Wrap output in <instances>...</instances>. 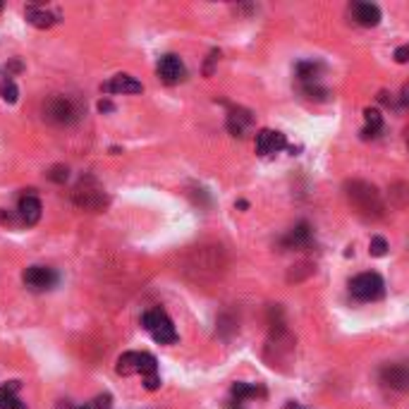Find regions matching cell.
<instances>
[{
  "label": "cell",
  "mask_w": 409,
  "mask_h": 409,
  "mask_svg": "<svg viewBox=\"0 0 409 409\" xmlns=\"http://www.w3.org/2000/svg\"><path fill=\"white\" fill-rule=\"evenodd\" d=\"M142 326L147 328L158 344H175L177 342V331L172 326V321L168 319L163 309H151L142 316Z\"/></svg>",
  "instance_id": "277c9868"
},
{
  "label": "cell",
  "mask_w": 409,
  "mask_h": 409,
  "mask_svg": "<svg viewBox=\"0 0 409 409\" xmlns=\"http://www.w3.org/2000/svg\"><path fill=\"white\" fill-rule=\"evenodd\" d=\"M22 280L31 292H46V290H53L58 285V273L48 266H29Z\"/></svg>",
  "instance_id": "52a82bcc"
},
{
  "label": "cell",
  "mask_w": 409,
  "mask_h": 409,
  "mask_svg": "<svg viewBox=\"0 0 409 409\" xmlns=\"http://www.w3.org/2000/svg\"><path fill=\"white\" fill-rule=\"evenodd\" d=\"M82 115V108L77 106V101H72L69 96L53 94L51 99L43 103V120L53 122V125H74Z\"/></svg>",
  "instance_id": "3957f363"
},
{
  "label": "cell",
  "mask_w": 409,
  "mask_h": 409,
  "mask_svg": "<svg viewBox=\"0 0 409 409\" xmlns=\"http://www.w3.org/2000/svg\"><path fill=\"white\" fill-rule=\"evenodd\" d=\"M15 223H19V215L17 213L0 211V225H15Z\"/></svg>",
  "instance_id": "d4e9b609"
},
{
  "label": "cell",
  "mask_w": 409,
  "mask_h": 409,
  "mask_svg": "<svg viewBox=\"0 0 409 409\" xmlns=\"http://www.w3.org/2000/svg\"><path fill=\"white\" fill-rule=\"evenodd\" d=\"M24 15H26V19H29V24L39 26V29H51V26L58 22L56 12H51V10H43V8H39V5H26Z\"/></svg>",
  "instance_id": "2e32d148"
},
{
  "label": "cell",
  "mask_w": 409,
  "mask_h": 409,
  "mask_svg": "<svg viewBox=\"0 0 409 409\" xmlns=\"http://www.w3.org/2000/svg\"><path fill=\"white\" fill-rule=\"evenodd\" d=\"M67 177H69V170L65 168V165H56V168H51V172H48V180L58 182V185L67 182Z\"/></svg>",
  "instance_id": "603a6c76"
},
{
  "label": "cell",
  "mask_w": 409,
  "mask_h": 409,
  "mask_svg": "<svg viewBox=\"0 0 409 409\" xmlns=\"http://www.w3.org/2000/svg\"><path fill=\"white\" fill-rule=\"evenodd\" d=\"M249 127H251V112L249 110H244V108H235V110H230L228 132L233 134V137H244Z\"/></svg>",
  "instance_id": "9a60e30c"
},
{
  "label": "cell",
  "mask_w": 409,
  "mask_h": 409,
  "mask_svg": "<svg viewBox=\"0 0 409 409\" xmlns=\"http://www.w3.org/2000/svg\"><path fill=\"white\" fill-rule=\"evenodd\" d=\"M158 77L163 79L165 84H177L182 77H185V62L180 60L177 56H163L158 60Z\"/></svg>",
  "instance_id": "30bf717a"
},
{
  "label": "cell",
  "mask_w": 409,
  "mask_h": 409,
  "mask_svg": "<svg viewBox=\"0 0 409 409\" xmlns=\"http://www.w3.org/2000/svg\"><path fill=\"white\" fill-rule=\"evenodd\" d=\"M319 72H321V62H299L297 65V74H299V82L301 84H309V82H319Z\"/></svg>",
  "instance_id": "ffe728a7"
},
{
  "label": "cell",
  "mask_w": 409,
  "mask_h": 409,
  "mask_svg": "<svg viewBox=\"0 0 409 409\" xmlns=\"http://www.w3.org/2000/svg\"><path fill=\"white\" fill-rule=\"evenodd\" d=\"M110 395H99L94 400V405H91V409H110Z\"/></svg>",
  "instance_id": "cb8c5ba5"
},
{
  "label": "cell",
  "mask_w": 409,
  "mask_h": 409,
  "mask_svg": "<svg viewBox=\"0 0 409 409\" xmlns=\"http://www.w3.org/2000/svg\"><path fill=\"white\" fill-rule=\"evenodd\" d=\"M349 292L359 301H374V299L383 297L385 283L378 273H359V276L352 278V283H349Z\"/></svg>",
  "instance_id": "8992f818"
},
{
  "label": "cell",
  "mask_w": 409,
  "mask_h": 409,
  "mask_svg": "<svg viewBox=\"0 0 409 409\" xmlns=\"http://www.w3.org/2000/svg\"><path fill=\"white\" fill-rule=\"evenodd\" d=\"M381 383L392 390H407L409 387V369L405 364H387L381 369Z\"/></svg>",
  "instance_id": "9c48e42d"
},
{
  "label": "cell",
  "mask_w": 409,
  "mask_h": 409,
  "mask_svg": "<svg viewBox=\"0 0 409 409\" xmlns=\"http://www.w3.org/2000/svg\"><path fill=\"white\" fill-rule=\"evenodd\" d=\"M407 56H409V48L407 46H400V48H397V51H395V60L397 62H407Z\"/></svg>",
  "instance_id": "484cf974"
},
{
  "label": "cell",
  "mask_w": 409,
  "mask_h": 409,
  "mask_svg": "<svg viewBox=\"0 0 409 409\" xmlns=\"http://www.w3.org/2000/svg\"><path fill=\"white\" fill-rule=\"evenodd\" d=\"M369 251H371V256H385V251H387V242L383 240V237H371Z\"/></svg>",
  "instance_id": "7402d4cb"
},
{
  "label": "cell",
  "mask_w": 409,
  "mask_h": 409,
  "mask_svg": "<svg viewBox=\"0 0 409 409\" xmlns=\"http://www.w3.org/2000/svg\"><path fill=\"white\" fill-rule=\"evenodd\" d=\"M72 199L79 208H84V211H101L108 203L106 192L101 190V185L94 177H82V182L74 187Z\"/></svg>",
  "instance_id": "5b68a950"
},
{
  "label": "cell",
  "mask_w": 409,
  "mask_h": 409,
  "mask_svg": "<svg viewBox=\"0 0 409 409\" xmlns=\"http://www.w3.org/2000/svg\"><path fill=\"white\" fill-rule=\"evenodd\" d=\"M41 201L36 194H24V197L19 199V206H17V215H19V223L24 225H36L41 218Z\"/></svg>",
  "instance_id": "8fae6325"
},
{
  "label": "cell",
  "mask_w": 409,
  "mask_h": 409,
  "mask_svg": "<svg viewBox=\"0 0 409 409\" xmlns=\"http://www.w3.org/2000/svg\"><path fill=\"white\" fill-rule=\"evenodd\" d=\"M115 369L120 376L139 374L144 378V387H147V390H158L160 387L158 362H156V357L149 352H125L120 359H117Z\"/></svg>",
  "instance_id": "7a4b0ae2"
},
{
  "label": "cell",
  "mask_w": 409,
  "mask_h": 409,
  "mask_svg": "<svg viewBox=\"0 0 409 409\" xmlns=\"http://www.w3.org/2000/svg\"><path fill=\"white\" fill-rule=\"evenodd\" d=\"M0 99H3L5 103H17L19 89L12 79H3V82H0Z\"/></svg>",
  "instance_id": "44dd1931"
},
{
  "label": "cell",
  "mask_w": 409,
  "mask_h": 409,
  "mask_svg": "<svg viewBox=\"0 0 409 409\" xmlns=\"http://www.w3.org/2000/svg\"><path fill=\"white\" fill-rule=\"evenodd\" d=\"M311 242V228L309 223H299L283 237V247L285 249H301Z\"/></svg>",
  "instance_id": "5bb4252c"
},
{
  "label": "cell",
  "mask_w": 409,
  "mask_h": 409,
  "mask_svg": "<svg viewBox=\"0 0 409 409\" xmlns=\"http://www.w3.org/2000/svg\"><path fill=\"white\" fill-rule=\"evenodd\" d=\"M344 194H347L349 203L357 208V213L364 215V218L378 220L385 215L383 197H381V192L376 190L371 182H364V180L344 182Z\"/></svg>",
  "instance_id": "6da1fadb"
},
{
  "label": "cell",
  "mask_w": 409,
  "mask_h": 409,
  "mask_svg": "<svg viewBox=\"0 0 409 409\" xmlns=\"http://www.w3.org/2000/svg\"><path fill=\"white\" fill-rule=\"evenodd\" d=\"M364 120H366V127H364V139L369 137H378V132L383 129V115H381L376 108H366L364 110Z\"/></svg>",
  "instance_id": "d6986e66"
},
{
  "label": "cell",
  "mask_w": 409,
  "mask_h": 409,
  "mask_svg": "<svg viewBox=\"0 0 409 409\" xmlns=\"http://www.w3.org/2000/svg\"><path fill=\"white\" fill-rule=\"evenodd\" d=\"M112 108H115V106H112L110 101H101V103H99V110H101V112H110Z\"/></svg>",
  "instance_id": "4316f807"
},
{
  "label": "cell",
  "mask_w": 409,
  "mask_h": 409,
  "mask_svg": "<svg viewBox=\"0 0 409 409\" xmlns=\"http://www.w3.org/2000/svg\"><path fill=\"white\" fill-rule=\"evenodd\" d=\"M352 17L362 26H378L381 22V8L374 3H352Z\"/></svg>",
  "instance_id": "4fadbf2b"
},
{
  "label": "cell",
  "mask_w": 409,
  "mask_h": 409,
  "mask_svg": "<svg viewBox=\"0 0 409 409\" xmlns=\"http://www.w3.org/2000/svg\"><path fill=\"white\" fill-rule=\"evenodd\" d=\"M77 409H91V405H86V407H77Z\"/></svg>",
  "instance_id": "83f0119b"
},
{
  "label": "cell",
  "mask_w": 409,
  "mask_h": 409,
  "mask_svg": "<svg viewBox=\"0 0 409 409\" xmlns=\"http://www.w3.org/2000/svg\"><path fill=\"white\" fill-rule=\"evenodd\" d=\"M17 390H19L17 381H10V383L0 385V409H26L17 397Z\"/></svg>",
  "instance_id": "e0dca14e"
},
{
  "label": "cell",
  "mask_w": 409,
  "mask_h": 409,
  "mask_svg": "<svg viewBox=\"0 0 409 409\" xmlns=\"http://www.w3.org/2000/svg\"><path fill=\"white\" fill-rule=\"evenodd\" d=\"M101 89L106 91V94H142V82H137V79L132 77V74H115V77L110 79V82H106Z\"/></svg>",
  "instance_id": "7c38bea8"
},
{
  "label": "cell",
  "mask_w": 409,
  "mask_h": 409,
  "mask_svg": "<svg viewBox=\"0 0 409 409\" xmlns=\"http://www.w3.org/2000/svg\"><path fill=\"white\" fill-rule=\"evenodd\" d=\"M230 395H233V400L244 405V402L251 400V397H263V395H266V390H263V387H258V385L244 383V381H237V383H233V387H230Z\"/></svg>",
  "instance_id": "ac0fdd59"
},
{
  "label": "cell",
  "mask_w": 409,
  "mask_h": 409,
  "mask_svg": "<svg viewBox=\"0 0 409 409\" xmlns=\"http://www.w3.org/2000/svg\"><path fill=\"white\" fill-rule=\"evenodd\" d=\"M287 147V139H285L283 132H276V129H261L256 134V153L258 156H271L278 153Z\"/></svg>",
  "instance_id": "ba28073f"
},
{
  "label": "cell",
  "mask_w": 409,
  "mask_h": 409,
  "mask_svg": "<svg viewBox=\"0 0 409 409\" xmlns=\"http://www.w3.org/2000/svg\"><path fill=\"white\" fill-rule=\"evenodd\" d=\"M0 10H3V5H0Z\"/></svg>",
  "instance_id": "f1b7e54d"
}]
</instances>
